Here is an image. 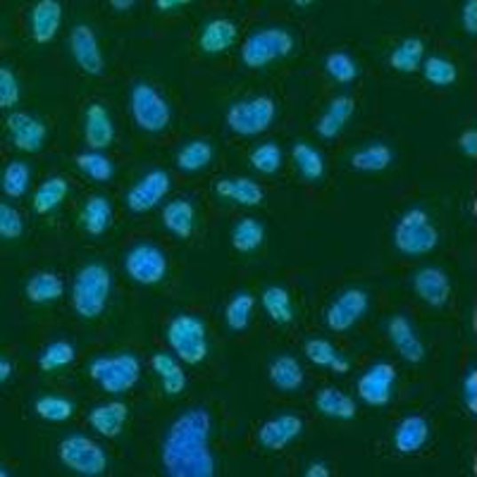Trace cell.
Segmentation results:
<instances>
[{"instance_id":"obj_1","label":"cell","mask_w":477,"mask_h":477,"mask_svg":"<svg viewBox=\"0 0 477 477\" xmlns=\"http://www.w3.org/2000/svg\"><path fill=\"white\" fill-rule=\"evenodd\" d=\"M211 417L203 409L187 410L167 432L163 463L172 477H211L215 461L208 451Z\"/></svg>"},{"instance_id":"obj_2","label":"cell","mask_w":477,"mask_h":477,"mask_svg":"<svg viewBox=\"0 0 477 477\" xmlns=\"http://www.w3.org/2000/svg\"><path fill=\"white\" fill-rule=\"evenodd\" d=\"M110 294V273L103 266H86L76 274L75 289H72V301L79 315L83 318H96L103 313Z\"/></svg>"},{"instance_id":"obj_3","label":"cell","mask_w":477,"mask_h":477,"mask_svg":"<svg viewBox=\"0 0 477 477\" xmlns=\"http://www.w3.org/2000/svg\"><path fill=\"white\" fill-rule=\"evenodd\" d=\"M394 243L396 249L406 256H425L440 243V235H437V229L432 227L427 212L413 208L396 225Z\"/></svg>"},{"instance_id":"obj_4","label":"cell","mask_w":477,"mask_h":477,"mask_svg":"<svg viewBox=\"0 0 477 477\" xmlns=\"http://www.w3.org/2000/svg\"><path fill=\"white\" fill-rule=\"evenodd\" d=\"M294 51V36L287 29H263L246 38L242 48V60L246 68H266L267 62L284 58Z\"/></svg>"},{"instance_id":"obj_5","label":"cell","mask_w":477,"mask_h":477,"mask_svg":"<svg viewBox=\"0 0 477 477\" xmlns=\"http://www.w3.org/2000/svg\"><path fill=\"white\" fill-rule=\"evenodd\" d=\"M167 341L184 363H201L208 354L205 327L194 315H177L167 327Z\"/></svg>"},{"instance_id":"obj_6","label":"cell","mask_w":477,"mask_h":477,"mask_svg":"<svg viewBox=\"0 0 477 477\" xmlns=\"http://www.w3.org/2000/svg\"><path fill=\"white\" fill-rule=\"evenodd\" d=\"M141 365L134 356L120 354V356H100L91 363V378L110 394H122L129 386L137 385Z\"/></svg>"},{"instance_id":"obj_7","label":"cell","mask_w":477,"mask_h":477,"mask_svg":"<svg viewBox=\"0 0 477 477\" xmlns=\"http://www.w3.org/2000/svg\"><path fill=\"white\" fill-rule=\"evenodd\" d=\"M62 463L79 475L96 477L103 475L107 468L106 451L83 434H72L60 444Z\"/></svg>"},{"instance_id":"obj_8","label":"cell","mask_w":477,"mask_h":477,"mask_svg":"<svg viewBox=\"0 0 477 477\" xmlns=\"http://www.w3.org/2000/svg\"><path fill=\"white\" fill-rule=\"evenodd\" d=\"M274 120V103L270 99H250L235 103L227 113V124L235 134L256 137L270 129Z\"/></svg>"},{"instance_id":"obj_9","label":"cell","mask_w":477,"mask_h":477,"mask_svg":"<svg viewBox=\"0 0 477 477\" xmlns=\"http://www.w3.org/2000/svg\"><path fill=\"white\" fill-rule=\"evenodd\" d=\"M131 115L146 131H163L170 122V106L148 83H137L131 89Z\"/></svg>"},{"instance_id":"obj_10","label":"cell","mask_w":477,"mask_h":477,"mask_svg":"<svg viewBox=\"0 0 477 477\" xmlns=\"http://www.w3.org/2000/svg\"><path fill=\"white\" fill-rule=\"evenodd\" d=\"M129 277L139 284H155L165 277L167 273V260L165 253L155 246L141 243L137 249H131L124 260Z\"/></svg>"},{"instance_id":"obj_11","label":"cell","mask_w":477,"mask_h":477,"mask_svg":"<svg viewBox=\"0 0 477 477\" xmlns=\"http://www.w3.org/2000/svg\"><path fill=\"white\" fill-rule=\"evenodd\" d=\"M368 311V294L361 289H349L330 306L327 311V325L334 332H344L356 325Z\"/></svg>"},{"instance_id":"obj_12","label":"cell","mask_w":477,"mask_h":477,"mask_svg":"<svg viewBox=\"0 0 477 477\" xmlns=\"http://www.w3.org/2000/svg\"><path fill=\"white\" fill-rule=\"evenodd\" d=\"M396 382V370L389 363H375L363 378L358 379V394L370 406H385L392 399V386Z\"/></svg>"},{"instance_id":"obj_13","label":"cell","mask_w":477,"mask_h":477,"mask_svg":"<svg viewBox=\"0 0 477 477\" xmlns=\"http://www.w3.org/2000/svg\"><path fill=\"white\" fill-rule=\"evenodd\" d=\"M167 191H170V177L163 170H155L131 187V191L127 194V205L134 212L151 211L163 201Z\"/></svg>"},{"instance_id":"obj_14","label":"cell","mask_w":477,"mask_h":477,"mask_svg":"<svg viewBox=\"0 0 477 477\" xmlns=\"http://www.w3.org/2000/svg\"><path fill=\"white\" fill-rule=\"evenodd\" d=\"M69 46H72V55L79 62V68L89 75H100L103 72V53H100L99 41L86 24H76L69 36Z\"/></svg>"},{"instance_id":"obj_15","label":"cell","mask_w":477,"mask_h":477,"mask_svg":"<svg viewBox=\"0 0 477 477\" xmlns=\"http://www.w3.org/2000/svg\"><path fill=\"white\" fill-rule=\"evenodd\" d=\"M8 129L10 137H12V141H15V146L20 151L36 153L41 151V146L46 141V127H44L36 117H31V115L27 113L10 115Z\"/></svg>"},{"instance_id":"obj_16","label":"cell","mask_w":477,"mask_h":477,"mask_svg":"<svg viewBox=\"0 0 477 477\" xmlns=\"http://www.w3.org/2000/svg\"><path fill=\"white\" fill-rule=\"evenodd\" d=\"M413 287H416L417 296L430 306H444L451 294V284L444 270L440 267H423L417 270L413 277Z\"/></svg>"},{"instance_id":"obj_17","label":"cell","mask_w":477,"mask_h":477,"mask_svg":"<svg viewBox=\"0 0 477 477\" xmlns=\"http://www.w3.org/2000/svg\"><path fill=\"white\" fill-rule=\"evenodd\" d=\"M303 430V423L296 416H280L266 423L258 432V441L266 449H284L289 441H294Z\"/></svg>"},{"instance_id":"obj_18","label":"cell","mask_w":477,"mask_h":477,"mask_svg":"<svg viewBox=\"0 0 477 477\" xmlns=\"http://www.w3.org/2000/svg\"><path fill=\"white\" fill-rule=\"evenodd\" d=\"M389 337L394 341L396 351L401 354L403 361H409V363H420L425 358V346L423 341L417 339L416 330L409 322V318H403V315H396L389 322Z\"/></svg>"},{"instance_id":"obj_19","label":"cell","mask_w":477,"mask_h":477,"mask_svg":"<svg viewBox=\"0 0 477 477\" xmlns=\"http://www.w3.org/2000/svg\"><path fill=\"white\" fill-rule=\"evenodd\" d=\"M62 22V8L58 0H38L31 10V34L38 44H48L58 34Z\"/></svg>"},{"instance_id":"obj_20","label":"cell","mask_w":477,"mask_h":477,"mask_svg":"<svg viewBox=\"0 0 477 477\" xmlns=\"http://www.w3.org/2000/svg\"><path fill=\"white\" fill-rule=\"evenodd\" d=\"M430 437V425L420 416L403 417L401 425L396 427L394 444L401 454H416L417 449L425 447V441Z\"/></svg>"},{"instance_id":"obj_21","label":"cell","mask_w":477,"mask_h":477,"mask_svg":"<svg viewBox=\"0 0 477 477\" xmlns=\"http://www.w3.org/2000/svg\"><path fill=\"white\" fill-rule=\"evenodd\" d=\"M89 423L103 437H117L122 427H124V423H127V406L120 401L96 406L89 413Z\"/></svg>"},{"instance_id":"obj_22","label":"cell","mask_w":477,"mask_h":477,"mask_svg":"<svg viewBox=\"0 0 477 477\" xmlns=\"http://www.w3.org/2000/svg\"><path fill=\"white\" fill-rule=\"evenodd\" d=\"M354 99L349 96H339V99H334L327 107V113L320 117V122L315 124L318 129V134L322 139H334L339 134L341 129L346 127V122L351 120V115H354Z\"/></svg>"},{"instance_id":"obj_23","label":"cell","mask_w":477,"mask_h":477,"mask_svg":"<svg viewBox=\"0 0 477 477\" xmlns=\"http://www.w3.org/2000/svg\"><path fill=\"white\" fill-rule=\"evenodd\" d=\"M115 134L113 120L103 106H91L86 113V141L93 148H106L110 146Z\"/></svg>"},{"instance_id":"obj_24","label":"cell","mask_w":477,"mask_h":477,"mask_svg":"<svg viewBox=\"0 0 477 477\" xmlns=\"http://www.w3.org/2000/svg\"><path fill=\"white\" fill-rule=\"evenodd\" d=\"M236 41V27L229 20H212L203 27L201 48L205 53H222Z\"/></svg>"},{"instance_id":"obj_25","label":"cell","mask_w":477,"mask_h":477,"mask_svg":"<svg viewBox=\"0 0 477 477\" xmlns=\"http://www.w3.org/2000/svg\"><path fill=\"white\" fill-rule=\"evenodd\" d=\"M153 370L158 372L160 382L165 386L167 394H179L184 392V386H187V375H184L182 365L177 363L175 358L170 356V354H155L153 356Z\"/></svg>"},{"instance_id":"obj_26","label":"cell","mask_w":477,"mask_h":477,"mask_svg":"<svg viewBox=\"0 0 477 477\" xmlns=\"http://www.w3.org/2000/svg\"><path fill=\"white\" fill-rule=\"evenodd\" d=\"M315 403H318V410H322L330 417H337V420H351L356 416V401L339 389H332V386L322 389Z\"/></svg>"},{"instance_id":"obj_27","label":"cell","mask_w":477,"mask_h":477,"mask_svg":"<svg viewBox=\"0 0 477 477\" xmlns=\"http://www.w3.org/2000/svg\"><path fill=\"white\" fill-rule=\"evenodd\" d=\"M163 222L172 235L179 236V239H187L194 232V205L189 201L167 203L165 212H163Z\"/></svg>"},{"instance_id":"obj_28","label":"cell","mask_w":477,"mask_h":477,"mask_svg":"<svg viewBox=\"0 0 477 477\" xmlns=\"http://www.w3.org/2000/svg\"><path fill=\"white\" fill-rule=\"evenodd\" d=\"M306 356H308L311 363L320 365V368H332V370L339 372V375L349 372V361L341 356V354H337V349L325 339L308 341V344H306Z\"/></svg>"},{"instance_id":"obj_29","label":"cell","mask_w":477,"mask_h":477,"mask_svg":"<svg viewBox=\"0 0 477 477\" xmlns=\"http://www.w3.org/2000/svg\"><path fill=\"white\" fill-rule=\"evenodd\" d=\"M218 194L242 205H258L263 201V189L253 179H222Z\"/></svg>"},{"instance_id":"obj_30","label":"cell","mask_w":477,"mask_h":477,"mask_svg":"<svg viewBox=\"0 0 477 477\" xmlns=\"http://www.w3.org/2000/svg\"><path fill=\"white\" fill-rule=\"evenodd\" d=\"M65 291V284L58 274L53 273H38L34 274L27 284V296L34 303H51L55 298H60Z\"/></svg>"},{"instance_id":"obj_31","label":"cell","mask_w":477,"mask_h":477,"mask_svg":"<svg viewBox=\"0 0 477 477\" xmlns=\"http://www.w3.org/2000/svg\"><path fill=\"white\" fill-rule=\"evenodd\" d=\"M270 379L274 386H280L284 392H294L303 385L301 365L291 356H280L270 368Z\"/></svg>"},{"instance_id":"obj_32","label":"cell","mask_w":477,"mask_h":477,"mask_svg":"<svg viewBox=\"0 0 477 477\" xmlns=\"http://www.w3.org/2000/svg\"><path fill=\"white\" fill-rule=\"evenodd\" d=\"M110 220H113V208L107 203V198H91V201L86 203V208H83V227H86L89 235L100 236L110 227Z\"/></svg>"},{"instance_id":"obj_33","label":"cell","mask_w":477,"mask_h":477,"mask_svg":"<svg viewBox=\"0 0 477 477\" xmlns=\"http://www.w3.org/2000/svg\"><path fill=\"white\" fill-rule=\"evenodd\" d=\"M425 46L420 38H406L399 46L394 48V53L389 58L392 68L399 69V72H416L420 65H423Z\"/></svg>"},{"instance_id":"obj_34","label":"cell","mask_w":477,"mask_h":477,"mask_svg":"<svg viewBox=\"0 0 477 477\" xmlns=\"http://www.w3.org/2000/svg\"><path fill=\"white\" fill-rule=\"evenodd\" d=\"M68 191L69 187L62 177H51L48 182H44L38 187L36 196H34V208H36V212L55 211V208L65 201Z\"/></svg>"},{"instance_id":"obj_35","label":"cell","mask_w":477,"mask_h":477,"mask_svg":"<svg viewBox=\"0 0 477 477\" xmlns=\"http://www.w3.org/2000/svg\"><path fill=\"white\" fill-rule=\"evenodd\" d=\"M392 160H394V153L389 146L372 144L363 151H358L351 163L356 170H363V172H379V170H386Z\"/></svg>"},{"instance_id":"obj_36","label":"cell","mask_w":477,"mask_h":477,"mask_svg":"<svg viewBox=\"0 0 477 477\" xmlns=\"http://www.w3.org/2000/svg\"><path fill=\"white\" fill-rule=\"evenodd\" d=\"M263 236H266V229L258 220L253 218H246L235 227V235H232V243H235L236 250L242 253H250L256 250L260 243H263Z\"/></svg>"},{"instance_id":"obj_37","label":"cell","mask_w":477,"mask_h":477,"mask_svg":"<svg viewBox=\"0 0 477 477\" xmlns=\"http://www.w3.org/2000/svg\"><path fill=\"white\" fill-rule=\"evenodd\" d=\"M263 306H266L267 315L274 320V322H289L294 318V308H291V298H289L287 289L282 287H270L266 289L263 294Z\"/></svg>"},{"instance_id":"obj_38","label":"cell","mask_w":477,"mask_h":477,"mask_svg":"<svg viewBox=\"0 0 477 477\" xmlns=\"http://www.w3.org/2000/svg\"><path fill=\"white\" fill-rule=\"evenodd\" d=\"M29 167L22 160H12L3 172V191L12 198H20L29 189Z\"/></svg>"},{"instance_id":"obj_39","label":"cell","mask_w":477,"mask_h":477,"mask_svg":"<svg viewBox=\"0 0 477 477\" xmlns=\"http://www.w3.org/2000/svg\"><path fill=\"white\" fill-rule=\"evenodd\" d=\"M294 160L296 167L301 170V175L306 177V179H320L322 172H325V160H322V155H320L313 146L296 144Z\"/></svg>"},{"instance_id":"obj_40","label":"cell","mask_w":477,"mask_h":477,"mask_svg":"<svg viewBox=\"0 0 477 477\" xmlns=\"http://www.w3.org/2000/svg\"><path fill=\"white\" fill-rule=\"evenodd\" d=\"M423 75L425 79L434 86H449V83L456 82V65L447 58H440V55H432L427 60H423Z\"/></svg>"},{"instance_id":"obj_41","label":"cell","mask_w":477,"mask_h":477,"mask_svg":"<svg viewBox=\"0 0 477 477\" xmlns=\"http://www.w3.org/2000/svg\"><path fill=\"white\" fill-rule=\"evenodd\" d=\"M76 165H79L83 175L91 177L96 182H107V179L113 177V163L99 151L82 153V155L76 158Z\"/></svg>"},{"instance_id":"obj_42","label":"cell","mask_w":477,"mask_h":477,"mask_svg":"<svg viewBox=\"0 0 477 477\" xmlns=\"http://www.w3.org/2000/svg\"><path fill=\"white\" fill-rule=\"evenodd\" d=\"M212 158V148L211 144L205 141H191L189 146H184L182 153H179V167L184 172H198L203 170Z\"/></svg>"},{"instance_id":"obj_43","label":"cell","mask_w":477,"mask_h":477,"mask_svg":"<svg viewBox=\"0 0 477 477\" xmlns=\"http://www.w3.org/2000/svg\"><path fill=\"white\" fill-rule=\"evenodd\" d=\"M36 413L44 420L62 423V420H68L75 413V403L68 401V399H60V396H44V399L36 401Z\"/></svg>"},{"instance_id":"obj_44","label":"cell","mask_w":477,"mask_h":477,"mask_svg":"<svg viewBox=\"0 0 477 477\" xmlns=\"http://www.w3.org/2000/svg\"><path fill=\"white\" fill-rule=\"evenodd\" d=\"M75 356L76 354L72 344H68V341H55V344H51V346L41 354L38 365H41L44 370H58V368H65V365L72 363Z\"/></svg>"},{"instance_id":"obj_45","label":"cell","mask_w":477,"mask_h":477,"mask_svg":"<svg viewBox=\"0 0 477 477\" xmlns=\"http://www.w3.org/2000/svg\"><path fill=\"white\" fill-rule=\"evenodd\" d=\"M325 68H327V75L332 76V79H337V82H341V83L354 82V79L358 76V65H356V60H354V58H351L349 53L327 55Z\"/></svg>"},{"instance_id":"obj_46","label":"cell","mask_w":477,"mask_h":477,"mask_svg":"<svg viewBox=\"0 0 477 477\" xmlns=\"http://www.w3.org/2000/svg\"><path fill=\"white\" fill-rule=\"evenodd\" d=\"M250 311H253V296L242 291V294H236L232 298V303L227 306V325L236 332H242L246 330L250 320Z\"/></svg>"},{"instance_id":"obj_47","label":"cell","mask_w":477,"mask_h":477,"mask_svg":"<svg viewBox=\"0 0 477 477\" xmlns=\"http://www.w3.org/2000/svg\"><path fill=\"white\" fill-rule=\"evenodd\" d=\"M250 163L258 172L263 175H274L282 167V151L277 144H263L258 146L256 151L250 153Z\"/></svg>"},{"instance_id":"obj_48","label":"cell","mask_w":477,"mask_h":477,"mask_svg":"<svg viewBox=\"0 0 477 477\" xmlns=\"http://www.w3.org/2000/svg\"><path fill=\"white\" fill-rule=\"evenodd\" d=\"M24 232V222L20 212L12 205L0 203V236L3 239H17Z\"/></svg>"},{"instance_id":"obj_49","label":"cell","mask_w":477,"mask_h":477,"mask_svg":"<svg viewBox=\"0 0 477 477\" xmlns=\"http://www.w3.org/2000/svg\"><path fill=\"white\" fill-rule=\"evenodd\" d=\"M20 100V83L8 68H0V107H12Z\"/></svg>"},{"instance_id":"obj_50","label":"cell","mask_w":477,"mask_h":477,"mask_svg":"<svg viewBox=\"0 0 477 477\" xmlns=\"http://www.w3.org/2000/svg\"><path fill=\"white\" fill-rule=\"evenodd\" d=\"M463 399L470 413H477V370H470L463 382Z\"/></svg>"},{"instance_id":"obj_51","label":"cell","mask_w":477,"mask_h":477,"mask_svg":"<svg viewBox=\"0 0 477 477\" xmlns=\"http://www.w3.org/2000/svg\"><path fill=\"white\" fill-rule=\"evenodd\" d=\"M461 22L468 34H477V0H468V3L463 5Z\"/></svg>"},{"instance_id":"obj_52","label":"cell","mask_w":477,"mask_h":477,"mask_svg":"<svg viewBox=\"0 0 477 477\" xmlns=\"http://www.w3.org/2000/svg\"><path fill=\"white\" fill-rule=\"evenodd\" d=\"M458 144H461V148H463V153H465V155H470V158H475V155H477V131H475V129H470V131H465Z\"/></svg>"},{"instance_id":"obj_53","label":"cell","mask_w":477,"mask_h":477,"mask_svg":"<svg viewBox=\"0 0 477 477\" xmlns=\"http://www.w3.org/2000/svg\"><path fill=\"white\" fill-rule=\"evenodd\" d=\"M187 3H191V0H155V8L165 12V10L182 8V5H187Z\"/></svg>"},{"instance_id":"obj_54","label":"cell","mask_w":477,"mask_h":477,"mask_svg":"<svg viewBox=\"0 0 477 477\" xmlns=\"http://www.w3.org/2000/svg\"><path fill=\"white\" fill-rule=\"evenodd\" d=\"M306 475L308 477H327L330 475V470H327L322 463H315V465H311V468H308V473H306Z\"/></svg>"},{"instance_id":"obj_55","label":"cell","mask_w":477,"mask_h":477,"mask_svg":"<svg viewBox=\"0 0 477 477\" xmlns=\"http://www.w3.org/2000/svg\"><path fill=\"white\" fill-rule=\"evenodd\" d=\"M10 375H12V365H10L5 358H0V382H5Z\"/></svg>"},{"instance_id":"obj_56","label":"cell","mask_w":477,"mask_h":477,"mask_svg":"<svg viewBox=\"0 0 477 477\" xmlns=\"http://www.w3.org/2000/svg\"><path fill=\"white\" fill-rule=\"evenodd\" d=\"M134 3H137V0H110V5H113L115 10H127L131 8Z\"/></svg>"},{"instance_id":"obj_57","label":"cell","mask_w":477,"mask_h":477,"mask_svg":"<svg viewBox=\"0 0 477 477\" xmlns=\"http://www.w3.org/2000/svg\"><path fill=\"white\" fill-rule=\"evenodd\" d=\"M296 5H301V8H308V5H313L315 0H294Z\"/></svg>"},{"instance_id":"obj_58","label":"cell","mask_w":477,"mask_h":477,"mask_svg":"<svg viewBox=\"0 0 477 477\" xmlns=\"http://www.w3.org/2000/svg\"><path fill=\"white\" fill-rule=\"evenodd\" d=\"M8 475V473H5V470H0V477H5Z\"/></svg>"}]
</instances>
